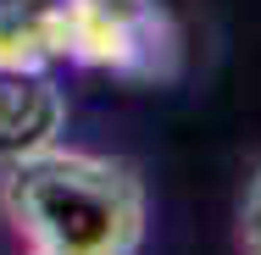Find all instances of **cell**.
Instances as JSON below:
<instances>
[{"label":"cell","mask_w":261,"mask_h":255,"mask_svg":"<svg viewBox=\"0 0 261 255\" xmlns=\"http://www.w3.org/2000/svg\"><path fill=\"white\" fill-rule=\"evenodd\" d=\"M0 211L22 250L50 255H139L150 228L145 178L128 161L61 139L6 161Z\"/></svg>","instance_id":"1"},{"label":"cell","mask_w":261,"mask_h":255,"mask_svg":"<svg viewBox=\"0 0 261 255\" xmlns=\"http://www.w3.org/2000/svg\"><path fill=\"white\" fill-rule=\"evenodd\" d=\"M39 28L50 61L95 67L128 83H167L178 78V28L161 0H45Z\"/></svg>","instance_id":"2"},{"label":"cell","mask_w":261,"mask_h":255,"mask_svg":"<svg viewBox=\"0 0 261 255\" xmlns=\"http://www.w3.org/2000/svg\"><path fill=\"white\" fill-rule=\"evenodd\" d=\"M67 128V95L50 67H0V166L56 145Z\"/></svg>","instance_id":"3"},{"label":"cell","mask_w":261,"mask_h":255,"mask_svg":"<svg viewBox=\"0 0 261 255\" xmlns=\"http://www.w3.org/2000/svg\"><path fill=\"white\" fill-rule=\"evenodd\" d=\"M0 67H56L39 6H0Z\"/></svg>","instance_id":"4"},{"label":"cell","mask_w":261,"mask_h":255,"mask_svg":"<svg viewBox=\"0 0 261 255\" xmlns=\"http://www.w3.org/2000/svg\"><path fill=\"white\" fill-rule=\"evenodd\" d=\"M239 255H261V166L250 172L239 200Z\"/></svg>","instance_id":"5"},{"label":"cell","mask_w":261,"mask_h":255,"mask_svg":"<svg viewBox=\"0 0 261 255\" xmlns=\"http://www.w3.org/2000/svg\"><path fill=\"white\" fill-rule=\"evenodd\" d=\"M0 6H45V0H0Z\"/></svg>","instance_id":"6"},{"label":"cell","mask_w":261,"mask_h":255,"mask_svg":"<svg viewBox=\"0 0 261 255\" xmlns=\"http://www.w3.org/2000/svg\"><path fill=\"white\" fill-rule=\"evenodd\" d=\"M22 255H50V250H22Z\"/></svg>","instance_id":"7"}]
</instances>
